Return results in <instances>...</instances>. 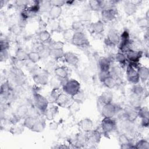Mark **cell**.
<instances>
[{
  "mask_svg": "<svg viewBox=\"0 0 149 149\" xmlns=\"http://www.w3.org/2000/svg\"><path fill=\"white\" fill-rule=\"evenodd\" d=\"M109 73L111 76L116 79L121 74V69L118 66H111Z\"/></svg>",
  "mask_w": 149,
  "mask_h": 149,
  "instance_id": "obj_39",
  "label": "cell"
},
{
  "mask_svg": "<svg viewBox=\"0 0 149 149\" xmlns=\"http://www.w3.org/2000/svg\"><path fill=\"white\" fill-rule=\"evenodd\" d=\"M138 112V116L140 117L141 118H148L149 114H148V109L146 107H139L137 109Z\"/></svg>",
  "mask_w": 149,
  "mask_h": 149,
  "instance_id": "obj_45",
  "label": "cell"
},
{
  "mask_svg": "<svg viewBox=\"0 0 149 149\" xmlns=\"http://www.w3.org/2000/svg\"><path fill=\"white\" fill-rule=\"evenodd\" d=\"M91 33L95 34H101L104 31V22L101 20H98L92 23L90 26Z\"/></svg>",
  "mask_w": 149,
  "mask_h": 149,
  "instance_id": "obj_16",
  "label": "cell"
},
{
  "mask_svg": "<svg viewBox=\"0 0 149 149\" xmlns=\"http://www.w3.org/2000/svg\"><path fill=\"white\" fill-rule=\"evenodd\" d=\"M137 5H136L133 1L126 2L123 6V10L127 16H132L134 15L137 10Z\"/></svg>",
  "mask_w": 149,
  "mask_h": 149,
  "instance_id": "obj_20",
  "label": "cell"
},
{
  "mask_svg": "<svg viewBox=\"0 0 149 149\" xmlns=\"http://www.w3.org/2000/svg\"><path fill=\"white\" fill-rule=\"evenodd\" d=\"M149 125V119L148 118H141V125L143 127H148Z\"/></svg>",
  "mask_w": 149,
  "mask_h": 149,
  "instance_id": "obj_56",
  "label": "cell"
},
{
  "mask_svg": "<svg viewBox=\"0 0 149 149\" xmlns=\"http://www.w3.org/2000/svg\"><path fill=\"white\" fill-rule=\"evenodd\" d=\"M126 76L127 80L132 84H138L140 81L137 68L133 67L130 64H128L126 68Z\"/></svg>",
  "mask_w": 149,
  "mask_h": 149,
  "instance_id": "obj_8",
  "label": "cell"
},
{
  "mask_svg": "<svg viewBox=\"0 0 149 149\" xmlns=\"http://www.w3.org/2000/svg\"><path fill=\"white\" fill-rule=\"evenodd\" d=\"M28 57H29V61H30V62L33 63H36L41 58L40 54L38 52L35 51H33L29 52Z\"/></svg>",
  "mask_w": 149,
  "mask_h": 149,
  "instance_id": "obj_36",
  "label": "cell"
},
{
  "mask_svg": "<svg viewBox=\"0 0 149 149\" xmlns=\"http://www.w3.org/2000/svg\"><path fill=\"white\" fill-rule=\"evenodd\" d=\"M112 61L109 58L101 57L98 59V64L100 69V71H109L111 66Z\"/></svg>",
  "mask_w": 149,
  "mask_h": 149,
  "instance_id": "obj_18",
  "label": "cell"
},
{
  "mask_svg": "<svg viewBox=\"0 0 149 149\" xmlns=\"http://www.w3.org/2000/svg\"><path fill=\"white\" fill-rule=\"evenodd\" d=\"M9 47V44L8 41L4 38L1 39L0 41V51H3V50H8Z\"/></svg>",
  "mask_w": 149,
  "mask_h": 149,
  "instance_id": "obj_49",
  "label": "cell"
},
{
  "mask_svg": "<svg viewBox=\"0 0 149 149\" xmlns=\"http://www.w3.org/2000/svg\"><path fill=\"white\" fill-rule=\"evenodd\" d=\"M15 3H16V5H17V6H18L19 8H23V9H24V8L27 7L28 5H29L30 1H16L15 2Z\"/></svg>",
  "mask_w": 149,
  "mask_h": 149,
  "instance_id": "obj_51",
  "label": "cell"
},
{
  "mask_svg": "<svg viewBox=\"0 0 149 149\" xmlns=\"http://www.w3.org/2000/svg\"><path fill=\"white\" fill-rule=\"evenodd\" d=\"M29 108L26 105H21L16 109V115L20 119L25 118L29 114Z\"/></svg>",
  "mask_w": 149,
  "mask_h": 149,
  "instance_id": "obj_27",
  "label": "cell"
},
{
  "mask_svg": "<svg viewBox=\"0 0 149 149\" xmlns=\"http://www.w3.org/2000/svg\"><path fill=\"white\" fill-rule=\"evenodd\" d=\"M37 120V118L31 116H27L25 118H24L23 121V126L30 130H31L34 124L36 123Z\"/></svg>",
  "mask_w": 149,
  "mask_h": 149,
  "instance_id": "obj_29",
  "label": "cell"
},
{
  "mask_svg": "<svg viewBox=\"0 0 149 149\" xmlns=\"http://www.w3.org/2000/svg\"><path fill=\"white\" fill-rule=\"evenodd\" d=\"M119 142L120 145V148H134V146H132L129 139L125 134H121L119 136Z\"/></svg>",
  "mask_w": 149,
  "mask_h": 149,
  "instance_id": "obj_23",
  "label": "cell"
},
{
  "mask_svg": "<svg viewBox=\"0 0 149 149\" xmlns=\"http://www.w3.org/2000/svg\"><path fill=\"white\" fill-rule=\"evenodd\" d=\"M84 94H83V93H82L80 91L79 92H78L76 94H75L72 97V98L76 102H83L84 100Z\"/></svg>",
  "mask_w": 149,
  "mask_h": 149,
  "instance_id": "obj_48",
  "label": "cell"
},
{
  "mask_svg": "<svg viewBox=\"0 0 149 149\" xmlns=\"http://www.w3.org/2000/svg\"><path fill=\"white\" fill-rule=\"evenodd\" d=\"M120 108L115 104L111 103L103 105L102 115L104 118H113L119 112Z\"/></svg>",
  "mask_w": 149,
  "mask_h": 149,
  "instance_id": "obj_6",
  "label": "cell"
},
{
  "mask_svg": "<svg viewBox=\"0 0 149 149\" xmlns=\"http://www.w3.org/2000/svg\"><path fill=\"white\" fill-rule=\"evenodd\" d=\"M8 58V52L7 50L0 51V60L1 62L5 61Z\"/></svg>",
  "mask_w": 149,
  "mask_h": 149,
  "instance_id": "obj_53",
  "label": "cell"
},
{
  "mask_svg": "<svg viewBox=\"0 0 149 149\" xmlns=\"http://www.w3.org/2000/svg\"><path fill=\"white\" fill-rule=\"evenodd\" d=\"M71 43L81 48L87 47L89 45V41L83 32H75Z\"/></svg>",
  "mask_w": 149,
  "mask_h": 149,
  "instance_id": "obj_4",
  "label": "cell"
},
{
  "mask_svg": "<svg viewBox=\"0 0 149 149\" xmlns=\"http://www.w3.org/2000/svg\"><path fill=\"white\" fill-rule=\"evenodd\" d=\"M115 60L118 62L121 66L125 65L127 61L126 55L120 51L115 55Z\"/></svg>",
  "mask_w": 149,
  "mask_h": 149,
  "instance_id": "obj_37",
  "label": "cell"
},
{
  "mask_svg": "<svg viewBox=\"0 0 149 149\" xmlns=\"http://www.w3.org/2000/svg\"><path fill=\"white\" fill-rule=\"evenodd\" d=\"M132 90L134 95L140 97L143 94L144 89L141 86L136 84H134V86L133 87Z\"/></svg>",
  "mask_w": 149,
  "mask_h": 149,
  "instance_id": "obj_43",
  "label": "cell"
},
{
  "mask_svg": "<svg viewBox=\"0 0 149 149\" xmlns=\"http://www.w3.org/2000/svg\"><path fill=\"white\" fill-rule=\"evenodd\" d=\"M71 28L75 32H83L84 25L80 21H76L73 22Z\"/></svg>",
  "mask_w": 149,
  "mask_h": 149,
  "instance_id": "obj_44",
  "label": "cell"
},
{
  "mask_svg": "<svg viewBox=\"0 0 149 149\" xmlns=\"http://www.w3.org/2000/svg\"><path fill=\"white\" fill-rule=\"evenodd\" d=\"M137 109V108L135 107H128L126 109H125V117L126 119L130 122H134L138 117Z\"/></svg>",
  "mask_w": 149,
  "mask_h": 149,
  "instance_id": "obj_12",
  "label": "cell"
},
{
  "mask_svg": "<svg viewBox=\"0 0 149 149\" xmlns=\"http://www.w3.org/2000/svg\"><path fill=\"white\" fill-rule=\"evenodd\" d=\"M88 135V142L93 144H97L100 141L101 139V133L98 130H91Z\"/></svg>",
  "mask_w": 149,
  "mask_h": 149,
  "instance_id": "obj_21",
  "label": "cell"
},
{
  "mask_svg": "<svg viewBox=\"0 0 149 149\" xmlns=\"http://www.w3.org/2000/svg\"><path fill=\"white\" fill-rule=\"evenodd\" d=\"M137 71L140 80L143 82H145L148 80L149 77V70L147 68L139 65L137 68Z\"/></svg>",
  "mask_w": 149,
  "mask_h": 149,
  "instance_id": "obj_22",
  "label": "cell"
},
{
  "mask_svg": "<svg viewBox=\"0 0 149 149\" xmlns=\"http://www.w3.org/2000/svg\"><path fill=\"white\" fill-rule=\"evenodd\" d=\"M45 127V122L43 119H38L37 120L36 123L31 130L33 132H42Z\"/></svg>",
  "mask_w": 149,
  "mask_h": 149,
  "instance_id": "obj_30",
  "label": "cell"
},
{
  "mask_svg": "<svg viewBox=\"0 0 149 149\" xmlns=\"http://www.w3.org/2000/svg\"><path fill=\"white\" fill-rule=\"evenodd\" d=\"M102 82L107 87L109 88H113L116 85V79L111 75L105 78Z\"/></svg>",
  "mask_w": 149,
  "mask_h": 149,
  "instance_id": "obj_34",
  "label": "cell"
},
{
  "mask_svg": "<svg viewBox=\"0 0 149 149\" xmlns=\"http://www.w3.org/2000/svg\"><path fill=\"white\" fill-rule=\"evenodd\" d=\"M62 90L72 97L80 91V84L75 79L67 80L62 86Z\"/></svg>",
  "mask_w": 149,
  "mask_h": 149,
  "instance_id": "obj_1",
  "label": "cell"
},
{
  "mask_svg": "<svg viewBox=\"0 0 149 149\" xmlns=\"http://www.w3.org/2000/svg\"><path fill=\"white\" fill-rule=\"evenodd\" d=\"M65 52L63 49H49V56L54 59H58L63 57Z\"/></svg>",
  "mask_w": 149,
  "mask_h": 149,
  "instance_id": "obj_33",
  "label": "cell"
},
{
  "mask_svg": "<svg viewBox=\"0 0 149 149\" xmlns=\"http://www.w3.org/2000/svg\"><path fill=\"white\" fill-rule=\"evenodd\" d=\"M101 129L105 134H108L116 127V122L112 118H104L101 121Z\"/></svg>",
  "mask_w": 149,
  "mask_h": 149,
  "instance_id": "obj_5",
  "label": "cell"
},
{
  "mask_svg": "<svg viewBox=\"0 0 149 149\" xmlns=\"http://www.w3.org/2000/svg\"><path fill=\"white\" fill-rule=\"evenodd\" d=\"M112 98L113 95L112 93L108 91L103 92L99 97L100 101L103 105L111 103L112 101Z\"/></svg>",
  "mask_w": 149,
  "mask_h": 149,
  "instance_id": "obj_24",
  "label": "cell"
},
{
  "mask_svg": "<svg viewBox=\"0 0 149 149\" xmlns=\"http://www.w3.org/2000/svg\"><path fill=\"white\" fill-rule=\"evenodd\" d=\"M63 58L65 62L73 66H76L79 62V59L77 55L70 51L65 52Z\"/></svg>",
  "mask_w": 149,
  "mask_h": 149,
  "instance_id": "obj_11",
  "label": "cell"
},
{
  "mask_svg": "<svg viewBox=\"0 0 149 149\" xmlns=\"http://www.w3.org/2000/svg\"><path fill=\"white\" fill-rule=\"evenodd\" d=\"M38 38L42 43H49L52 40L51 38V34L47 30L40 31L38 33Z\"/></svg>",
  "mask_w": 149,
  "mask_h": 149,
  "instance_id": "obj_32",
  "label": "cell"
},
{
  "mask_svg": "<svg viewBox=\"0 0 149 149\" xmlns=\"http://www.w3.org/2000/svg\"><path fill=\"white\" fill-rule=\"evenodd\" d=\"M117 15V10L115 8L105 9L101 10V17L103 22L108 23L114 20Z\"/></svg>",
  "mask_w": 149,
  "mask_h": 149,
  "instance_id": "obj_9",
  "label": "cell"
},
{
  "mask_svg": "<svg viewBox=\"0 0 149 149\" xmlns=\"http://www.w3.org/2000/svg\"><path fill=\"white\" fill-rule=\"evenodd\" d=\"M134 148L136 149H148L149 143L145 139H141L136 143Z\"/></svg>",
  "mask_w": 149,
  "mask_h": 149,
  "instance_id": "obj_40",
  "label": "cell"
},
{
  "mask_svg": "<svg viewBox=\"0 0 149 149\" xmlns=\"http://www.w3.org/2000/svg\"><path fill=\"white\" fill-rule=\"evenodd\" d=\"M64 42L61 41H54L51 40L48 43V48L49 49H63L64 46Z\"/></svg>",
  "mask_w": 149,
  "mask_h": 149,
  "instance_id": "obj_38",
  "label": "cell"
},
{
  "mask_svg": "<svg viewBox=\"0 0 149 149\" xmlns=\"http://www.w3.org/2000/svg\"><path fill=\"white\" fill-rule=\"evenodd\" d=\"M23 127L20 125H16L15 124L10 128V131L13 134H20L24 130Z\"/></svg>",
  "mask_w": 149,
  "mask_h": 149,
  "instance_id": "obj_47",
  "label": "cell"
},
{
  "mask_svg": "<svg viewBox=\"0 0 149 149\" xmlns=\"http://www.w3.org/2000/svg\"><path fill=\"white\" fill-rule=\"evenodd\" d=\"M47 26V24L46 22H45L42 19H40L38 21V27L39 29L41 30V31L45 30V28Z\"/></svg>",
  "mask_w": 149,
  "mask_h": 149,
  "instance_id": "obj_55",
  "label": "cell"
},
{
  "mask_svg": "<svg viewBox=\"0 0 149 149\" xmlns=\"http://www.w3.org/2000/svg\"><path fill=\"white\" fill-rule=\"evenodd\" d=\"M62 12V7L52 6L50 10L49 11V18L51 19L56 20L58 19L61 15Z\"/></svg>",
  "mask_w": 149,
  "mask_h": 149,
  "instance_id": "obj_26",
  "label": "cell"
},
{
  "mask_svg": "<svg viewBox=\"0 0 149 149\" xmlns=\"http://www.w3.org/2000/svg\"><path fill=\"white\" fill-rule=\"evenodd\" d=\"M80 18L82 21H88L91 18V13L90 12L85 10L83 11L80 15Z\"/></svg>",
  "mask_w": 149,
  "mask_h": 149,
  "instance_id": "obj_50",
  "label": "cell"
},
{
  "mask_svg": "<svg viewBox=\"0 0 149 149\" xmlns=\"http://www.w3.org/2000/svg\"><path fill=\"white\" fill-rule=\"evenodd\" d=\"M54 72L57 77L62 80H68L69 76V71L66 67L58 66L55 69Z\"/></svg>",
  "mask_w": 149,
  "mask_h": 149,
  "instance_id": "obj_17",
  "label": "cell"
},
{
  "mask_svg": "<svg viewBox=\"0 0 149 149\" xmlns=\"http://www.w3.org/2000/svg\"><path fill=\"white\" fill-rule=\"evenodd\" d=\"M88 5L90 8L93 11H99L102 10V1L91 0L88 1Z\"/></svg>",
  "mask_w": 149,
  "mask_h": 149,
  "instance_id": "obj_31",
  "label": "cell"
},
{
  "mask_svg": "<svg viewBox=\"0 0 149 149\" xmlns=\"http://www.w3.org/2000/svg\"><path fill=\"white\" fill-rule=\"evenodd\" d=\"M48 23V26L52 32L58 31L60 29L59 23L55 19H50Z\"/></svg>",
  "mask_w": 149,
  "mask_h": 149,
  "instance_id": "obj_42",
  "label": "cell"
},
{
  "mask_svg": "<svg viewBox=\"0 0 149 149\" xmlns=\"http://www.w3.org/2000/svg\"><path fill=\"white\" fill-rule=\"evenodd\" d=\"M10 88H11L10 87L8 81H6L3 83H2L1 86V91H0L1 97L5 98H8L10 96V93H12Z\"/></svg>",
  "mask_w": 149,
  "mask_h": 149,
  "instance_id": "obj_25",
  "label": "cell"
},
{
  "mask_svg": "<svg viewBox=\"0 0 149 149\" xmlns=\"http://www.w3.org/2000/svg\"><path fill=\"white\" fill-rule=\"evenodd\" d=\"M88 142V135L83 133L76 134L74 139V145L76 147H82Z\"/></svg>",
  "mask_w": 149,
  "mask_h": 149,
  "instance_id": "obj_19",
  "label": "cell"
},
{
  "mask_svg": "<svg viewBox=\"0 0 149 149\" xmlns=\"http://www.w3.org/2000/svg\"><path fill=\"white\" fill-rule=\"evenodd\" d=\"M49 1L51 6H55L59 7H62L63 5L66 3V1L63 0H51Z\"/></svg>",
  "mask_w": 149,
  "mask_h": 149,
  "instance_id": "obj_52",
  "label": "cell"
},
{
  "mask_svg": "<svg viewBox=\"0 0 149 149\" xmlns=\"http://www.w3.org/2000/svg\"><path fill=\"white\" fill-rule=\"evenodd\" d=\"M15 58L22 62L28 61L29 60L28 53L23 48H19L16 51Z\"/></svg>",
  "mask_w": 149,
  "mask_h": 149,
  "instance_id": "obj_28",
  "label": "cell"
},
{
  "mask_svg": "<svg viewBox=\"0 0 149 149\" xmlns=\"http://www.w3.org/2000/svg\"><path fill=\"white\" fill-rule=\"evenodd\" d=\"M143 55V51L140 50L130 49L126 53V56L127 61L129 62L130 65L133 67L137 68L139 66L138 63Z\"/></svg>",
  "mask_w": 149,
  "mask_h": 149,
  "instance_id": "obj_3",
  "label": "cell"
},
{
  "mask_svg": "<svg viewBox=\"0 0 149 149\" xmlns=\"http://www.w3.org/2000/svg\"><path fill=\"white\" fill-rule=\"evenodd\" d=\"M52 6L49 1H40V8L41 12H46L50 10Z\"/></svg>",
  "mask_w": 149,
  "mask_h": 149,
  "instance_id": "obj_41",
  "label": "cell"
},
{
  "mask_svg": "<svg viewBox=\"0 0 149 149\" xmlns=\"http://www.w3.org/2000/svg\"><path fill=\"white\" fill-rule=\"evenodd\" d=\"M70 95L65 93H61L57 97L55 103L61 107H65L70 102Z\"/></svg>",
  "mask_w": 149,
  "mask_h": 149,
  "instance_id": "obj_14",
  "label": "cell"
},
{
  "mask_svg": "<svg viewBox=\"0 0 149 149\" xmlns=\"http://www.w3.org/2000/svg\"><path fill=\"white\" fill-rule=\"evenodd\" d=\"M120 41V35L115 29H111L108 34L107 38L105 40L107 45L115 46L119 44Z\"/></svg>",
  "mask_w": 149,
  "mask_h": 149,
  "instance_id": "obj_7",
  "label": "cell"
},
{
  "mask_svg": "<svg viewBox=\"0 0 149 149\" xmlns=\"http://www.w3.org/2000/svg\"><path fill=\"white\" fill-rule=\"evenodd\" d=\"M33 79L36 84L45 85L48 81V72L46 70L37 72L33 74Z\"/></svg>",
  "mask_w": 149,
  "mask_h": 149,
  "instance_id": "obj_10",
  "label": "cell"
},
{
  "mask_svg": "<svg viewBox=\"0 0 149 149\" xmlns=\"http://www.w3.org/2000/svg\"><path fill=\"white\" fill-rule=\"evenodd\" d=\"M33 97L36 108L41 113H44L49 105L48 100L47 98L37 92L34 93Z\"/></svg>",
  "mask_w": 149,
  "mask_h": 149,
  "instance_id": "obj_2",
  "label": "cell"
},
{
  "mask_svg": "<svg viewBox=\"0 0 149 149\" xmlns=\"http://www.w3.org/2000/svg\"><path fill=\"white\" fill-rule=\"evenodd\" d=\"M137 24L141 28H147L148 27V19L145 17L139 18L137 20Z\"/></svg>",
  "mask_w": 149,
  "mask_h": 149,
  "instance_id": "obj_46",
  "label": "cell"
},
{
  "mask_svg": "<svg viewBox=\"0 0 149 149\" xmlns=\"http://www.w3.org/2000/svg\"><path fill=\"white\" fill-rule=\"evenodd\" d=\"M75 31L72 29V28H68L63 30V37L65 40V41L67 42H70L72 41L73 37L74 35Z\"/></svg>",
  "mask_w": 149,
  "mask_h": 149,
  "instance_id": "obj_35",
  "label": "cell"
},
{
  "mask_svg": "<svg viewBox=\"0 0 149 149\" xmlns=\"http://www.w3.org/2000/svg\"><path fill=\"white\" fill-rule=\"evenodd\" d=\"M60 122H55V121H53L52 122H51L49 125V127L51 130H56L60 124Z\"/></svg>",
  "mask_w": 149,
  "mask_h": 149,
  "instance_id": "obj_54",
  "label": "cell"
},
{
  "mask_svg": "<svg viewBox=\"0 0 149 149\" xmlns=\"http://www.w3.org/2000/svg\"><path fill=\"white\" fill-rule=\"evenodd\" d=\"M58 112V107L55 105L48 106L47 109L44 112V115L48 120H52L54 119Z\"/></svg>",
  "mask_w": 149,
  "mask_h": 149,
  "instance_id": "obj_13",
  "label": "cell"
},
{
  "mask_svg": "<svg viewBox=\"0 0 149 149\" xmlns=\"http://www.w3.org/2000/svg\"><path fill=\"white\" fill-rule=\"evenodd\" d=\"M79 126L84 132L89 133L93 129V123L90 119L86 118L80 121Z\"/></svg>",
  "mask_w": 149,
  "mask_h": 149,
  "instance_id": "obj_15",
  "label": "cell"
}]
</instances>
